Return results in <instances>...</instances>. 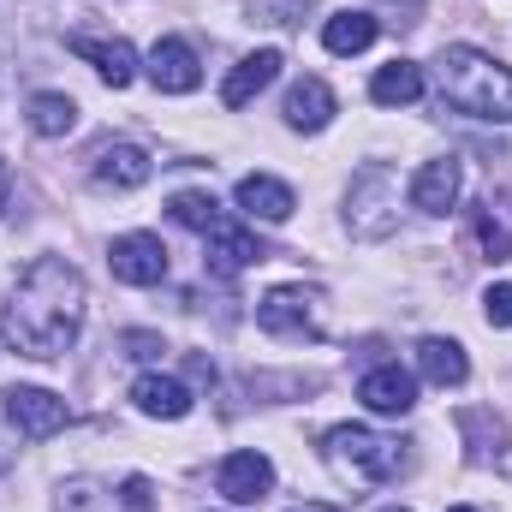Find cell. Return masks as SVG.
I'll return each instance as SVG.
<instances>
[{
  "label": "cell",
  "instance_id": "cb8c5ba5",
  "mask_svg": "<svg viewBox=\"0 0 512 512\" xmlns=\"http://www.w3.org/2000/svg\"><path fill=\"white\" fill-rule=\"evenodd\" d=\"M167 215L179 221V227H191V233H215L227 215H221V203L209 197V191H179L173 203H167Z\"/></svg>",
  "mask_w": 512,
  "mask_h": 512
},
{
  "label": "cell",
  "instance_id": "8fae6325",
  "mask_svg": "<svg viewBox=\"0 0 512 512\" xmlns=\"http://www.w3.org/2000/svg\"><path fill=\"white\" fill-rule=\"evenodd\" d=\"M459 161L453 155H441V161H423L417 167V179H411V209H423V215H447L453 203H459Z\"/></svg>",
  "mask_w": 512,
  "mask_h": 512
},
{
  "label": "cell",
  "instance_id": "30bf717a",
  "mask_svg": "<svg viewBox=\"0 0 512 512\" xmlns=\"http://www.w3.org/2000/svg\"><path fill=\"white\" fill-rule=\"evenodd\" d=\"M215 489L233 501V507H256L268 489H274V465L262 453H227L221 471H215Z\"/></svg>",
  "mask_w": 512,
  "mask_h": 512
},
{
  "label": "cell",
  "instance_id": "277c9868",
  "mask_svg": "<svg viewBox=\"0 0 512 512\" xmlns=\"http://www.w3.org/2000/svg\"><path fill=\"white\" fill-rule=\"evenodd\" d=\"M0 411H6V423H12L24 441H48V435H60V429L72 423L66 399L48 393V387H6V393H0Z\"/></svg>",
  "mask_w": 512,
  "mask_h": 512
},
{
  "label": "cell",
  "instance_id": "d4e9b609",
  "mask_svg": "<svg viewBox=\"0 0 512 512\" xmlns=\"http://www.w3.org/2000/svg\"><path fill=\"white\" fill-rule=\"evenodd\" d=\"M471 227H477V245H483L489 262H507V256H512V227H501L489 209H477V215H471Z\"/></svg>",
  "mask_w": 512,
  "mask_h": 512
},
{
  "label": "cell",
  "instance_id": "e0dca14e",
  "mask_svg": "<svg viewBox=\"0 0 512 512\" xmlns=\"http://www.w3.org/2000/svg\"><path fill=\"white\" fill-rule=\"evenodd\" d=\"M203 239H209V268H215V274H239V268H251V262L268 256L251 227H233V221H221V227L203 233Z\"/></svg>",
  "mask_w": 512,
  "mask_h": 512
},
{
  "label": "cell",
  "instance_id": "7a4b0ae2",
  "mask_svg": "<svg viewBox=\"0 0 512 512\" xmlns=\"http://www.w3.org/2000/svg\"><path fill=\"white\" fill-rule=\"evenodd\" d=\"M441 96L471 114V120H489V126H512V66H501L495 54L483 48H447L441 54Z\"/></svg>",
  "mask_w": 512,
  "mask_h": 512
},
{
  "label": "cell",
  "instance_id": "3957f363",
  "mask_svg": "<svg viewBox=\"0 0 512 512\" xmlns=\"http://www.w3.org/2000/svg\"><path fill=\"white\" fill-rule=\"evenodd\" d=\"M328 465L340 477H352V483H387V477H399L405 453H399V441H382V435H370L358 423H340L328 435Z\"/></svg>",
  "mask_w": 512,
  "mask_h": 512
},
{
  "label": "cell",
  "instance_id": "5b68a950",
  "mask_svg": "<svg viewBox=\"0 0 512 512\" xmlns=\"http://www.w3.org/2000/svg\"><path fill=\"white\" fill-rule=\"evenodd\" d=\"M393 209H399V185H393V173H387L382 161L364 167V173L352 179V233H364V239L393 233Z\"/></svg>",
  "mask_w": 512,
  "mask_h": 512
},
{
  "label": "cell",
  "instance_id": "83f0119b",
  "mask_svg": "<svg viewBox=\"0 0 512 512\" xmlns=\"http://www.w3.org/2000/svg\"><path fill=\"white\" fill-rule=\"evenodd\" d=\"M6 197H12V173H6V161H0V215H6Z\"/></svg>",
  "mask_w": 512,
  "mask_h": 512
},
{
  "label": "cell",
  "instance_id": "ac0fdd59",
  "mask_svg": "<svg viewBox=\"0 0 512 512\" xmlns=\"http://www.w3.org/2000/svg\"><path fill=\"white\" fill-rule=\"evenodd\" d=\"M286 126L292 131H322L328 120H334V90L322 84V78H298L292 90H286Z\"/></svg>",
  "mask_w": 512,
  "mask_h": 512
},
{
  "label": "cell",
  "instance_id": "ba28073f",
  "mask_svg": "<svg viewBox=\"0 0 512 512\" xmlns=\"http://www.w3.org/2000/svg\"><path fill=\"white\" fill-rule=\"evenodd\" d=\"M108 268H114V280H126V286H161V280H167V245H161L155 233H126V239H114Z\"/></svg>",
  "mask_w": 512,
  "mask_h": 512
},
{
  "label": "cell",
  "instance_id": "2e32d148",
  "mask_svg": "<svg viewBox=\"0 0 512 512\" xmlns=\"http://www.w3.org/2000/svg\"><path fill=\"white\" fill-rule=\"evenodd\" d=\"M239 209L262 221V227H280L292 209H298V197H292V185H280V179H268V173H251V179H239Z\"/></svg>",
  "mask_w": 512,
  "mask_h": 512
},
{
  "label": "cell",
  "instance_id": "d6986e66",
  "mask_svg": "<svg viewBox=\"0 0 512 512\" xmlns=\"http://www.w3.org/2000/svg\"><path fill=\"white\" fill-rule=\"evenodd\" d=\"M417 370H423L435 387H465V376H471V358H465V346H459V340L429 334V340H417Z\"/></svg>",
  "mask_w": 512,
  "mask_h": 512
},
{
  "label": "cell",
  "instance_id": "8992f818",
  "mask_svg": "<svg viewBox=\"0 0 512 512\" xmlns=\"http://www.w3.org/2000/svg\"><path fill=\"white\" fill-rule=\"evenodd\" d=\"M54 512H155V495H149V477H126L120 489H108V483H66Z\"/></svg>",
  "mask_w": 512,
  "mask_h": 512
},
{
  "label": "cell",
  "instance_id": "603a6c76",
  "mask_svg": "<svg viewBox=\"0 0 512 512\" xmlns=\"http://www.w3.org/2000/svg\"><path fill=\"white\" fill-rule=\"evenodd\" d=\"M72 126H78V102L72 96H60V90L30 96V131L36 137H66Z\"/></svg>",
  "mask_w": 512,
  "mask_h": 512
},
{
  "label": "cell",
  "instance_id": "f546056e",
  "mask_svg": "<svg viewBox=\"0 0 512 512\" xmlns=\"http://www.w3.org/2000/svg\"><path fill=\"white\" fill-rule=\"evenodd\" d=\"M453 512H477V507H453Z\"/></svg>",
  "mask_w": 512,
  "mask_h": 512
},
{
  "label": "cell",
  "instance_id": "ffe728a7",
  "mask_svg": "<svg viewBox=\"0 0 512 512\" xmlns=\"http://www.w3.org/2000/svg\"><path fill=\"white\" fill-rule=\"evenodd\" d=\"M72 54L78 60H96V72L114 84V90H126L131 78H137V54H131V42H102V36H72Z\"/></svg>",
  "mask_w": 512,
  "mask_h": 512
},
{
  "label": "cell",
  "instance_id": "7c38bea8",
  "mask_svg": "<svg viewBox=\"0 0 512 512\" xmlns=\"http://www.w3.org/2000/svg\"><path fill=\"white\" fill-rule=\"evenodd\" d=\"M358 399H364L370 411H382V417H405V411L417 405V382H411V370H399V364H376V370L358 382Z\"/></svg>",
  "mask_w": 512,
  "mask_h": 512
},
{
  "label": "cell",
  "instance_id": "4fadbf2b",
  "mask_svg": "<svg viewBox=\"0 0 512 512\" xmlns=\"http://www.w3.org/2000/svg\"><path fill=\"white\" fill-rule=\"evenodd\" d=\"M96 185L102 191H137V185H149V173H155V161L137 149V143H108V149H96Z\"/></svg>",
  "mask_w": 512,
  "mask_h": 512
},
{
  "label": "cell",
  "instance_id": "f1b7e54d",
  "mask_svg": "<svg viewBox=\"0 0 512 512\" xmlns=\"http://www.w3.org/2000/svg\"><path fill=\"white\" fill-rule=\"evenodd\" d=\"M382 512H411V507H382Z\"/></svg>",
  "mask_w": 512,
  "mask_h": 512
},
{
  "label": "cell",
  "instance_id": "484cf974",
  "mask_svg": "<svg viewBox=\"0 0 512 512\" xmlns=\"http://www.w3.org/2000/svg\"><path fill=\"white\" fill-rule=\"evenodd\" d=\"M483 316H489L495 328H512V280H507V286H489V292H483Z\"/></svg>",
  "mask_w": 512,
  "mask_h": 512
},
{
  "label": "cell",
  "instance_id": "9c48e42d",
  "mask_svg": "<svg viewBox=\"0 0 512 512\" xmlns=\"http://www.w3.org/2000/svg\"><path fill=\"white\" fill-rule=\"evenodd\" d=\"M149 84H155L161 96H191V90L203 84L197 48H191V42H179V36H161V42L149 48Z\"/></svg>",
  "mask_w": 512,
  "mask_h": 512
},
{
  "label": "cell",
  "instance_id": "6da1fadb",
  "mask_svg": "<svg viewBox=\"0 0 512 512\" xmlns=\"http://www.w3.org/2000/svg\"><path fill=\"white\" fill-rule=\"evenodd\" d=\"M84 274L66 262V256H36L24 274H18V292L6 304V340L24 352V358H66L78 346V328H84Z\"/></svg>",
  "mask_w": 512,
  "mask_h": 512
},
{
  "label": "cell",
  "instance_id": "7402d4cb",
  "mask_svg": "<svg viewBox=\"0 0 512 512\" xmlns=\"http://www.w3.org/2000/svg\"><path fill=\"white\" fill-rule=\"evenodd\" d=\"M370 96H376L382 108H411V102L423 96V72H417L411 60H393V66H382V72H376Z\"/></svg>",
  "mask_w": 512,
  "mask_h": 512
},
{
  "label": "cell",
  "instance_id": "44dd1931",
  "mask_svg": "<svg viewBox=\"0 0 512 512\" xmlns=\"http://www.w3.org/2000/svg\"><path fill=\"white\" fill-rule=\"evenodd\" d=\"M376 30H382V24H376L370 12H334V18L322 24V48H328V54H364V48L376 42Z\"/></svg>",
  "mask_w": 512,
  "mask_h": 512
},
{
  "label": "cell",
  "instance_id": "52a82bcc",
  "mask_svg": "<svg viewBox=\"0 0 512 512\" xmlns=\"http://www.w3.org/2000/svg\"><path fill=\"white\" fill-rule=\"evenodd\" d=\"M316 298L310 292H298V286H274L262 304H256V322L268 328V334H280V340H316L322 328H316V310H310Z\"/></svg>",
  "mask_w": 512,
  "mask_h": 512
},
{
  "label": "cell",
  "instance_id": "9a60e30c",
  "mask_svg": "<svg viewBox=\"0 0 512 512\" xmlns=\"http://www.w3.org/2000/svg\"><path fill=\"white\" fill-rule=\"evenodd\" d=\"M131 399H137V411H143V417H161V423H179V417H191V405H197V399H191V387L173 382V376H155V370L131 382Z\"/></svg>",
  "mask_w": 512,
  "mask_h": 512
},
{
  "label": "cell",
  "instance_id": "5bb4252c",
  "mask_svg": "<svg viewBox=\"0 0 512 512\" xmlns=\"http://www.w3.org/2000/svg\"><path fill=\"white\" fill-rule=\"evenodd\" d=\"M274 78H280V48H256V54H245V60L227 72L221 102H227V108H245V102H256Z\"/></svg>",
  "mask_w": 512,
  "mask_h": 512
},
{
  "label": "cell",
  "instance_id": "4316f807",
  "mask_svg": "<svg viewBox=\"0 0 512 512\" xmlns=\"http://www.w3.org/2000/svg\"><path fill=\"white\" fill-rule=\"evenodd\" d=\"M120 346H126V358H137V364H149V358H161V352H167V346H161V334H126Z\"/></svg>",
  "mask_w": 512,
  "mask_h": 512
}]
</instances>
